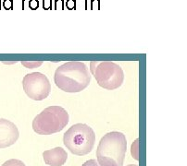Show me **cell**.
<instances>
[{"mask_svg":"<svg viewBox=\"0 0 187 166\" xmlns=\"http://www.w3.org/2000/svg\"><path fill=\"white\" fill-rule=\"evenodd\" d=\"M54 81L57 87L63 92L75 93L88 87L91 75L83 62L70 61L56 69Z\"/></svg>","mask_w":187,"mask_h":166,"instance_id":"6da1fadb","label":"cell"},{"mask_svg":"<svg viewBox=\"0 0 187 166\" xmlns=\"http://www.w3.org/2000/svg\"><path fill=\"white\" fill-rule=\"evenodd\" d=\"M127 150V140L123 133L112 131L100 139L97 149L100 166H122Z\"/></svg>","mask_w":187,"mask_h":166,"instance_id":"7a4b0ae2","label":"cell"},{"mask_svg":"<svg viewBox=\"0 0 187 166\" xmlns=\"http://www.w3.org/2000/svg\"><path fill=\"white\" fill-rule=\"evenodd\" d=\"M69 114L61 106L53 105L44 109L34 117L33 129L39 135H52L60 132L69 123Z\"/></svg>","mask_w":187,"mask_h":166,"instance_id":"3957f363","label":"cell"},{"mask_svg":"<svg viewBox=\"0 0 187 166\" xmlns=\"http://www.w3.org/2000/svg\"><path fill=\"white\" fill-rule=\"evenodd\" d=\"M95 134L86 124H75L63 136V143L74 155L83 156L94 149Z\"/></svg>","mask_w":187,"mask_h":166,"instance_id":"277c9868","label":"cell"},{"mask_svg":"<svg viewBox=\"0 0 187 166\" xmlns=\"http://www.w3.org/2000/svg\"><path fill=\"white\" fill-rule=\"evenodd\" d=\"M90 69L97 84L103 89L112 90L123 83V70L112 61H91Z\"/></svg>","mask_w":187,"mask_h":166,"instance_id":"5b68a950","label":"cell"},{"mask_svg":"<svg viewBox=\"0 0 187 166\" xmlns=\"http://www.w3.org/2000/svg\"><path fill=\"white\" fill-rule=\"evenodd\" d=\"M22 86L27 96L34 101L44 100L51 92L49 79L40 72H33L24 76Z\"/></svg>","mask_w":187,"mask_h":166,"instance_id":"8992f818","label":"cell"},{"mask_svg":"<svg viewBox=\"0 0 187 166\" xmlns=\"http://www.w3.org/2000/svg\"><path fill=\"white\" fill-rule=\"evenodd\" d=\"M19 137L16 125L9 120L0 118V149L10 147Z\"/></svg>","mask_w":187,"mask_h":166,"instance_id":"52a82bcc","label":"cell"},{"mask_svg":"<svg viewBox=\"0 0 187 166\" xmlns=\"http://www.w3.org/2000/svg\"><path fill=\"white\" fill-rule=\"evenodd\" d=\"M44 163L50 166H62L68 159V153L61 147L45 150L43 153Z\"/></svg>","mask_w":187,"mask_h":166,"instance_id":"ba28073f","label":"cell"},{"mask_svg":"<svg viewBox=\"0 0 187 166\" xmlns=\"http://www.w3.org/2000/svg\"><path fill=\"white\" fill-rule=\"evenodd\" d=\"M131 153H132V156L134 160H139V139L138 138H136L134 140V142L133 143L132 148H131Z\"/></svg>","mask_w":187,"mask_h":166,"instance_id":"9c48e42d","label":"cell"},{"mask_svg":"<svg viewBox=\"0 0 187 166\" xmlns=\"http://www.w3.org/2000/svg\"><path fill=\"white\" fill-rule=\"evenodd\" d=\"M43 61H22V66L27 68H35L40 67L43 64Z\"/></svg>","mask_w":187,"mask_h":166,"instance_id":"30bf717a","label":"cell"},{"mask_svg":"<svg viewBox=\"0 0 187 166\" xmlns=\"http://www.w3.org/2000/svg\"><path fill=\"white\" fill-rule=\"evenodd\" d=\"M2 166H26L25 165L22 160H17V159H10L7 160V162H5Z\"/></svg>","mask_w":187,"mask_h":166,"instance_id":"8fae6325","label":"cell"},{"mask_svg":"<svg viewBox=\"0 0 187 166\" xmlns=\"http://www.w3.org/2000/svg\"><path fill=\"white\" fill-rule=\"evenodd\" d=\"M82 166H100L97 163V160H89L87 162H85Z\"/></svg>","mask_w":187,"mask_h":166,"instance_id":"7c38bea8","label":"cell"},{"mask_svg":"<svg viewBox=\"0 0 187 166\" xmlns=\"http://www.w3.org/2000/svg\"><path fill=\"white\" fill-rule=\"evenodd\" d=\"M29 6L32 9H36L38 8V6H39L38 1H37V0H31L30 3H29Z\"/></svg>","mask_w":187,"mask_h":166,"instance_id":"4fadbf2b","label":"cell"},{"mask_svg":"<svg viewBox=\"0 0 187 166\" xmlns=\"http://www.w3.org/2000/svg\"><path fill=\"white\" fill-rule=\"evenodd\" d=\"M12 7V3L10 0H5L4 1V8H7V9H9V8H11Z\"/></svg>","mask_w":187,"mask_h":166,"instance_id":"5bb4252c","label":"cell"},{"mask_svg":"<svg viewBox=\"0 0 187 166\" xmlns=\"http://www.w3.org/2000/svg\"><path fill=\"white\" fill-rule=\"evenodd\" d=\"M67 7L69 9H72L75 8V3L73 0H68L67 1Z\"/></svg>","mask_w":187,"mask_h":166,"instance_id":"9a60e30c","label":"cell"},{"mask_svg":"<svg viewBox=\"0 0 187 166\" xmlns=\"http://www.w3.org/2000/svg\"><path fill=\"white\" fill-rule=\"evenodd\" d=\"M127 166H138V165H136V164H129Z\"/></svg>","mask_w":187,"mask_h":166,"instance_id":"2e32d148","label":"cell"}]
</instances>
